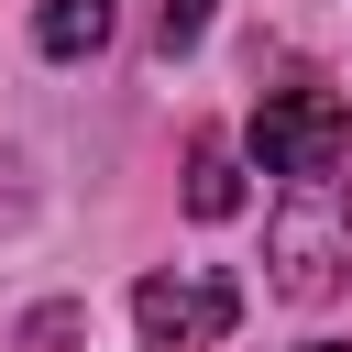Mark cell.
Returning a JSON list of instances; mask_svg holds the SVG:
<instances>
[{
    "label": "cell",
    "mask_w": 352,
    "mask_h": 352,
    "mask_svg": "<svg viewBox=\"0 0 352 352\" xmlns=\"http://www.w3.org/2000/svg\"><path fill=\"white\" fill-rule=\"evenodd\" d=\"M264 286L286 308H330L352 286V187L341 176H286V198L264 220Z\"/></svg>",
    "instance_id": "obj_1"
},
{
    "label": "cell",
    "mask_w": 352,
    "mask_h": 352,
    "mask_svg": "<svg viewBox=\"0 0 352 352\" xmlns=\"http://www.w3.org/2000/svg\"><path fill=\"white\" fill-rule=\"evenodd\" d=\"M253 154H264V176H341L352 165V99H330V88H264L253 99Z\"/></svg>",
    "instance_id": "obj_2"
},
{
    "label": "cell",
    "mask_w": 352,
    "mask_h": 352,
    "mask_svg": "<svg viewBox=\"0 0 352 352\" xmlns=\"http://www.w3.org/2000/svg\"><path fill=\"white\" fill-rule=\"evenodd\" d=\"M231 319H242V286H231L220 264H165V275L132 286L143 352H209V341H231Z\"/></svg>",
    "instance_id": "obj_3"
},
{
    "label": "cell",
    "mask_w": 352,
    "mask_h": 352,
    "mask_svg": "<svg viewBox=\"0 0 352 352\" xmlns=\"http://www.w3.org/2000/svg\"><path fill=\"white\" fill-rule=\"evenodd\" d=\"M110 22H121V0H44V11H33V44H44L55 66H77V55L110 44Z\"/></svg>",
    "instance_id": "obj_4"
},
{
    "label": "cell",
    "mask_w": 352,
    "mask_h": 352,
    "mask_svg": "<svg viewBox=\"0 0 352 352\" xmlns=\"http://www.w3.org/2000/svg\"><path fill=\"white\" fill-rule=\"evenodd\" d=\"M231 209H242V154L220 132H198L187 143V220H231Z\"/></svg>",
    "instance_id": "obj_5"
},
{
    "label": "cell",
    "mask_w": 352,
    "mask_h": 352,
    "mask_svg": "<svg viewBox=\"0 0 352 352\" xmlns=\"http://www.w3.org/2000/svg\"><path fill=\"white\" fill-rule=\"evenodd\" d=\"M154 33H165V55H187L209 33V0H154Z\"/></svg>",
    "instance_id": "obj_6"
},
{
    "label": "cell",
    "mask_w": 352,
    "mask_h": 352,
    "mask_svg": "<svg viewBox=\"0 0 352 352\" xmlns=\"http://www.w3.org/2000/svg\"><path fill=\"white\" fill-rule=\"evenodd\" d=\"M33 352H55V341H77V308H33V330H22Z\"/></svg>",
    "instance_id": "obj_7"
},
{
    "label": "cell",
    "mask_w": 352,
    "mask_h": 352,
    "mask_svg": "<svg viewBox=\"0 0 352 352\" xmlns=\"http://www.w3.org/2000/svg\"><path fill=\"white\" fill-rule=\"evenodd\" d=\"M308 352H352V341H308Z\"/></svg>",
    "instance_id": "obj_8"
}]
</instances>
